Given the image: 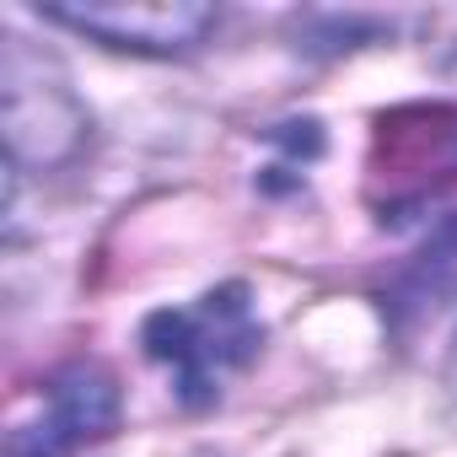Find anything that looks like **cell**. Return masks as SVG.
Instances as JSON below:
<instances>
[{
    "instance_id": "6",
    "label": "cell",
    "mask_w": 457,
    "mask_h": 457,
    "mask_svg": "<svg viewBox=\"0 0 457 457\" xmlns=\"http://www.w3.org/2000/svg\"><path fill=\"white\" fill-rule=\"evenodd\" d=\"M446 387H452V398H457V339H452V355H446Z\"/></svg>"
},
{
    "instance_id": "3",
    "label": "cell",
    "mask_w": 457,
    "mask_h": 457,
    "mask_svg": "<svg viewBox=\"0 0 457 457\" xmlns=\"http://www.w3.org/2000/svg\"><path fill=\"white\" fill-rule=\"evenodd\" d=\"M87 140V113L71 97V87L22 49V38H6V145L12 162L54 167L76 156Z\"/></svg>"
},
{
    "instance_id": "2",
    "label": "cell",
    "mask_w": 457,
    "mask_h": 457,
    "mask_svg": "<svg viewBox=\"0 0 457 457\" xmlns=\"http://www.w3.org/2000/svg\"><path fill=\"white\" fill-rule=\"evenodd\" d=\"M446 188H457V108L414 103L382 113L366 156V199L382 220H403Z\"/></svg>"
},
{
    "instance_id": "5",
    "label": "cell",
    "mask_w": 457,
    "mask_h": 457,
    "mask_svg": "<svg viewBox=\"0 0 457 457\" xmlns=\"http://www.w3.org/2000/svg\"><path fill=\"white\" fill-rule=\"evenodd\" d=\"M119 425V387L103 366H65L49 382V414L6 436V457H71V446L97 441Z\"/></svg>"
},
{
    "instance_id": "4",
    "label": "cell",
    "mask_w": 457,
    "mask_h": 457,
    "mask_svg": "<svg viewBox=\"0 0 457 457\" xmlns=\"http://www.w3.org/2000/svg\"><path fill=\"white\" fill-rule=\"evenodd\" d=\"M38 17L135 54H188L215 28V6L199 0H87V6H38Z\"/></svg>"
},
{
    "instance_id": "1",
    "label": "cell",
    "mask_w": 457,
    "mask_h": 457,
    "mask_svg": "<svg viewBox=\"0 0 457 457\" xmlns=\"http://www.w3.org/2000/svg\"><path fill=\"white\" fill-rule=\"evenodd\" d=\"M140 345L151 361L172 371L183 409H210L226 387V377L259 361L264 328L253 312V296L243 280L204 291L194 307H167L140 323Z\"/></svg>"
}]
</instances>
